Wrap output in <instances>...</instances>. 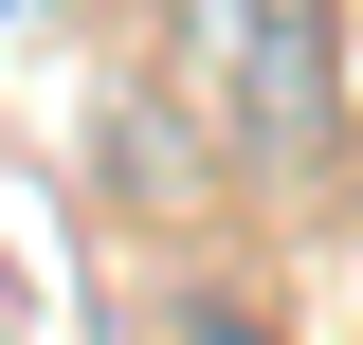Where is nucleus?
I'll list each match as a JSON object with an SVG mask.
<instances>
[{
    "label": "nucleus",
    "mask_w": 363,
    "mask_h": 345,
    "mask_svg": "<svg viewBox=\"0 0 363 345\" xmlns=\"http://www.w3.org/2000/svg\"><path fill=\"white\" fill-rule=\"evenodd\" d=\"M55 18H91V0H0V37H55Z\"/></svg>",
    "instance_id": "obj_3"
},
{
    "label": "nucleus",
    "mask_w": 363,
    "mask_h": 345,
    "mask_svg": "<svg viewBox=\"0 0 363 345\" xmlns=\"http://www.w3.org/2000/svg\"><path fill=\"white\" fill-rule=\"evenodd\" d=\"M145 345H291V327H272L255 291H164V327H145Z\"/></svg>",
    "instance_id": "obj_2"
},
{
    "label": "nucleus",
    "mask_w": 363,
    "mask_h": 345,
    "mask_svg": "<svg viewBox=\"0 0 363 345\" xmlns=\"http://www.w3.org/2000/svg\"><path fill=\"white\" fill-rule=\"evenodd\" d=\"M164 109L255 182L345 164V18L327 0H164Z\"/></svg>",
    "instance_id": "obj_1"
}]
</instances>
